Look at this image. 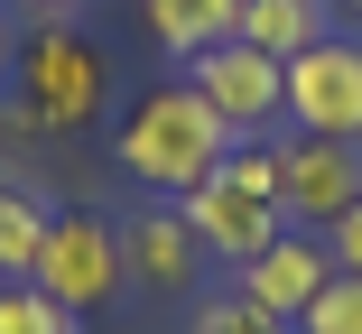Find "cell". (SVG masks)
<instances>
[{"mask_svg": "<svg viewBox=\"0 0 362 334\" xmlns=\"http://www.w3.org/2000/svg\"><path fill=\"white\" fill-rule=\"evenodd\" d=\"M112 158L149 186V195L177 205V195H195L214 167L233 158V130L214 121V102H204L186 75H168V84H149V93L112 121Z\"/></svg>", "mask_w": 362, "mask_h": 334, "instance_id": "cell-1", "label": "cell"}, {"mask_svg": "<svg viewBox=\"0 0 362 334\" xmlns=\"http://www.w3.org/2000/svg\"><path fill=\"white\" fill-rule=\"evenodd\" d=\"M10 93H19V121H28V130H47V140H84L93 121H112V93H121V84H112L103 37L56 10V19H37V28L19 37Z\"/></svg>", "mask_w": 362, "mask_h": 334, "instance_id": "cell-2", "label": "cell"}, {"mask_svg": "<svg viewBox=\"0 0 362 334\" xmlns=\"http://www.w3.org/2000/svg\"><path fill=\"white\" fill-rule=\"evenodd\" d=\"M65 316H93V306H112L121 288H130V270H121V223L112 214H84V205H65V214H47V241H37V270H28Z\"/></svg>", "mask_w": 362, "mask_h": 334, "instance_id": "cell-3", "label": "cell"}, {"mask_svg": "<svg viewBox=\"0 0 362 334\" xmlns=\"http://www.w3.org/2000/svg\"><path fill=\"white\" fill-rule=\"evenodd\" d=\"M186 84L214 102V121L233 140H279V121H288V65L260 56L251 37H223V47L186 56Z\"/></svg>", "mask_w": 362, "mask_h": 334, "instance_id": "cell-4", "label": "cell"}, {"mask_svg": "<svg viewBox=\"0 0 362 334\" xmlns=\"http://www.w3.org/2000/svg\"><path fill=\"white\" fill-rule=\"evenodd\" d=\"M353 205H362V140L279 130V214L298 232H334Z\"/></svg>", "mask_w": 362, "mask_h": 334, "instance_id": "cell-5", "label": "cell"}, {"mask_svg": "<svg viewBox=\"0 0 362 334\" xmlns=\"http://www.w3.org/2000/svg\"><path fill=\"white\" fill-rule=\"evenodd\" d=\"M288 130L316 140H362V37L334 28L307 56H288Z\"/></svg>", "mask_w": 362, "mask_h": 334, "instance_id": "cell-6", "label": "cell"}, {"mask_svg": "<svg viewBox=\"0 0 362 334\" xmlns=\"http://www.w3.org/2000/svg\"><path fill=\"white\" fill-rule=\"evenodd\" d=\"M121 270H130V288H149V297H195V279L214 270V251L195 241V223L168 205V195H149V205L121 214Z\"/></svg>", "mask_w": 362, "mask_h": 334, "instance_id": "cell-7", "label": "cell"}, {"mask_svg": "<svg viewBox=\"0 0 362 334\" xmlns=\"http://www.w3.org/2000/svg\"><path fill=\"white\" fill-rule=\"evenodd\" d=\"M177 214L195 223V241L214 251V260H223V270H242V260H260L279 232H288V214L269 205V195H251V186H233L223 167H214L195 195H177Z\"/></svg>", "mask_w": 362, "mask_h": 334, "instance_id": "cell-8", "label": "cell"}, {"mask_svg": "<svg viewBox=\"0 0 362 334\" xmlns=\"http://www.w3.org/2000/svg\"><path fill=\"white\" fill-rule=\"evenodd\" d=\"M325 279H334V241H325V232H298V223H288L260 260H242V270H233V288H242V297H260V306H269V316H288V325L307 316V297H316Z\"/></svg>", "mask_w": 362, "mask_h": 334, "instance_id": "cell-9", "label": "cell"}, {"mask_svg": "<svg viewBox=\"0 0 362 334\" xmlns=\"http://www.w3.org/2000/svg\"><path fill=\"white\" fill-rule=\"evenodd\" d=\"M139 28H149L158 56H204V47H223L242 28V0H139Z\"/></svg>", "mask_w": 362, "mask_h": 334, "instance_id": "cell-10", "label": "cell"}, {"mask_svg": "<svg viewBox=\"0 0 362 334\" xmlns=\"http://www.w3.org/2000/svg\"><path fill=\"white\" fill-rule=\"evenodd\" d=\"M233 37H251L260 56H307L316 37H334V10H325V0H242V28Z\"/></svg>", "mask_w": 362, "mask_h": 334, "instance_id": "cell-11", "label": "cell"}, {"mask_svg": "<svg viewBox=\"0 0 362 334\" xmlns=\"http://www.w3.org/2000/svg\"><path fill=\"white\" fill-rule=\"evenodd\" d=\"M37 241H47V205L28 186H0V279H28L37 270Z\"/></svg>", "mask_w": 362, "mask_h": 334, "instance_id": "cell-12", "label": "cell"}, {"mask_svg": "<svg viewBox=\"0 0 362 334\" xmlns=\"http://www.w3.org/2000/svg\"><path fill=\"white\" fill-rule=\"evenodd\" d=\"M186 334H298L288 316H269L260 297H242V288H214V297H195L186 306Z\"/></svg>", "mask_w": 362, "mask_h": 334, "instance_id": "cell-13", "label": "cell"}, {"mask_svg": "<svg viewBox=\"0 0 362 334\" xmlns=\"http://www.w3.org/2000/svg\"><path fill=\"white\" fill-rule=\"evenodd\" d=\"M0 334H84V316H65L37 279H0Z\"/></svg>", "mask_w": 362, "mask_h": 334, "instance_id": "cell-14", "label": "cell"}, {"mask_svg": "<svg viewBox=\"0 0 362 334\" xmlns=\"http://www.w3.org/2000/svg\"><path fill=\"white\" fill-rule=\"evenodd\" d=\"M298 334H362V270H334V279L307 297Z\"/></svg>", "mask_w": 362, "mask_h": 334, "instance_id": "cell-15", "label": "cell"}, {"mask_svg": "<svg viewBox=\"0 0 362 334\" xmlns=\"http://www.w3.org/2000/svg\"><path fill=\"white\" fill-rule=\"evenodd\" d=\"M325 241H334V270H362V205H353V214H344Z\"/></svg>", "mask_w": 362, "mask_h": 334, "instance_id": "cell-16", "label": "cell"}, {"mask_svg": "<svg viewBox=\"0 0 362 334\" xmlns=\"http://www.w3.org/2000/svg\"><path fill=\"white\" fill-rule=\"evenodd\" d=\"M10 65H19V28H10V10H0V84H10Z\"/></svg>", "mask_w": 362, "mask_h": 334, "instance_id": "cell-17", "label": "cell"}, {"mask_svg": "<svg viewBox=\"0 0 362 334\" xmlns=\"http://www.w3.org/2000/svg\"><path fill=\"white\" fill-rule=\"evenodd\" d=\"M325 10H334V19H362V0H325Z\"/></svg>", "mask_w": 362, "mask_h": 334, "instance_id": "cell-18", "label": "cell"}, {"mask_svg": "<svg viewBox=\"0 0 362 334\" xmlns=\"http://www.w3.org/2000/svg\"><path fill=\"white\" fill-rule=\"evenodd\" d=\"M47 10H75V0H47Z\"/></svg>", "mask_w": 362, "mask_h": 334, "instance_id": "cell-19", "label": "cell"}]
</instances>
